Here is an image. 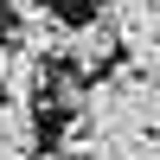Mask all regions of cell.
<instances>
[{"mask_svg": "<svg viewBox=\"0 0 160 160\" xmlns=\"http://www.w3.org/2000/svg\"><path fill=\"white\" fill-rule=\"evenodd\" d=\"M38 148V115H32V102H0V160H32Z\"/></svg>", "mask_w": 160, "mask_h": 160, "instance_id": "5b68a950", "label": "cell"}, {"mask_svg": "<svg viewBox=\"0 0 160 160\" xmlns=\"http://www.w3.org/2000/svg\"><path fill=\"white\" fill-rule=\"evenodd\" d=\"M58 64H71V77H96L102 64H115V32L109 19H64V38H58Z\"/></svg>", "mask_w": 160, "mask_h": 160, "instance_id": "3957f363", "label": "cell"}, {"mask_svg": "<svg viewBox=\"0 0 160 160\" xmlns=\"http://www.w3.org/2000/svg\"><path fill=\"white\" fill-rule=\"evenodd\" d=\"M102 19L115 32V58H128L135 71H154V0H109Z\"/></svg>", "mask_w": 160, "mask_h": 160, "instance_id": "7a4b0ae2", "label": "cell"}, {"mask_svg": "<svg viewBox=\"0 0 160 160\" xmlns=\"http://www.w3.org/2000/svg\"><path fill=\"white\" fill-rule=\"evenodd\" d=\"M90 160H154V135H102Z\"/></svg>", "mask_w": 160, "mask_h": 160, "instance_id": "8992f818", "label": "cell"}, {"mask_svg": "<svg viewBox=\"0 0 160 160\" xmlns=\"http://www.w3.org/2000/svg\"><path fill=\"white\" fill-rule=\"evenodd\" d=\"M13 19H19V51H32V58L58 64V38H64V19H58V13L45 7V0H32V7H19Z\"/></svg>", "mask_w": 160, "mask_h": 160, "instance_id": "277c9868", "label": "cell"}, {"mask_svg": "<svg viewBox=\"0 0 160 160\" xmlns=\"http://www.w3.org/2000/svg\"><path fill=\"white\" fill-rule=\"evenodd\" d=\"M7 58H13V45H0V77H7Z\"/></svg>", "mask_w": 160, "mask_h": 160, "instance_id": "52a82bcc", "label": "cell"}, {"mask_svg": "<svg viewBox=\"0 0 160 160\" xmlns=\"http://www.w3.org/2000/svg\"><path fill=\"white\" fill-rule=\"evenodd\" d=\"M154 71H135V64H102L83 83V122L102 135H154Z\"/></svg>", "mask_w": 160, "mask_h": 160, "instance_id": "6da1fadb", "label": "cell"}]
</instances>
